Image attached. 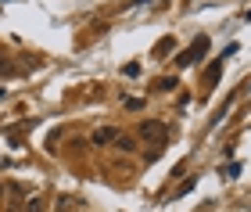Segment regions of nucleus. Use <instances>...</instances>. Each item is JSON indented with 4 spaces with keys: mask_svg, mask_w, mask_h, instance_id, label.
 I'll return each mask as SVG.
<instances>
[{
    "mask_svg": "<svg viewBox=\"0 0 251 212\" xmlns=\"http://www.w3.org/2000/svg\"><path fill=\"white\" fill-rule=\"evenodd\" d=\"M115 137H119V130H111V126H100V130H94L90 144H94V148H111V144H115Z\"/></svg>",
    "mask_w": 251,
    "mask_h": 212,
    "instance_id": "7ed1b4c3",
    "label": "nucleus"
},
{
    "mask_svg": "<svg viewBox=\"0 0 251 212\" xmlns=\"http://www.w3.org/2000/svg\"><path fill=\"white\" fill-rule=\"evenodd\" d=\"M115 148H119V151H133L136 140H133V137H122V133H119V137H115Z\"/></svg>",
    "mask_w": 251,
    "mask_h": 212,
    "instance_id": "20e7f679",
    "label": "nucleus"
},
{
    "mask_svg": "<svg viewBox=\"0 0 251 212\" xmlns=\"http://www.w3.org/2000/svg\"><path fill=\"white\" fill-rule=\"evenodd\" d=\"M136 133H140V140H151V144L165 140V126H162L158 119H144L140 126H136Z\"/></svg>",
    "mask_w": 251,
    "mask_h": 212,
    "instance_id": "f03ea898",
    "label": "nucleus"
},
{
    "mask_svg": "<svg viewBox=\"0 0 251 212\" xmlns=\"http://www.w3.org/2000/svg\"><path fill=\"white\" fill-rule=\"evenodd\" d=\"M7 72H11V65H7L4 58H0V76H7Z\"/></svg>",
    "mask_w": 251,
    "mask_h": 212,
    "instance_id": "6e6552de",
    "label": "nucleus"
},
{
    "mask_svg": "<svg viewBox=\"0 0 251 212\" xmlns=\"http://www.w3.org/2000/svg\"><path fill=\"white\" fill-rule=\"evenodd\" d=\"M204 51H208V36H198V40H194V47L176 58V65H179V69H190V65H198L204 58Z\"/></svg>",
    "mask_w": 251,
    "mask_h": 212,
    "instance_id": "f257e3e1",
    "label": "nucleus"
},
{
    "mask_svg": "<svg viewBox=\"0 0 251 212\" xmlns=\"http://www.w3.org/2000/svg\"><path fill=\"white\" fill-rule=\"evenodd\" d=\"M43 205H47V202L36 194V198H29V202H25V212H43Z\"/></svg>",
    "mask_w": 251,
    "mask_h": 212,
    "instance_id": "39448f33",
    "label": "nucleus"
},
{
    "mask_svg": "<svg viewBox=\"0 0 251 212\" xmlns=\"http://www.w3.org/2000/svg\"><path fill=\"white\" fill-rule=\"evenodd\" d=\"M4 198H7V184L0 180V205H4Z\"/></svg>",
    "mask_w": 251,
    "mask_h": 212,
    "instance_id": "0eeeda50",
    "label": "nucleus"
},
{
    "mask_svg": "<svg viewBox=\"0 0 251 212\" xmlns=\"http://www.w3.org/2000/svg\"><path fill=\"white\" fill-rule=\"evenodd\" d=\"M173 86H176V80L169 76V80H158V83H154V90H173Z\"/></svg>",
    "mask_w": 251,
    "mask_h": 212,
    "instance_id": "423d86ee",
    "label": "nucleus"
}]
</instances>
